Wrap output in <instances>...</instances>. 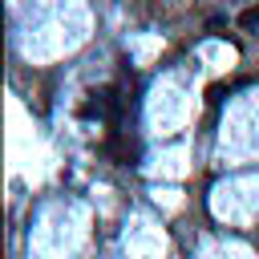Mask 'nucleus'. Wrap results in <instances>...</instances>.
<instances>
[{
	"mask_svg": "<svg viewBox=\"0 0 259 259\" xmlns=\"http://www.w3.org/2000/svg\"><path fill=\"white\" fill-rule=\"evenodd\" d=\"M239 24H243V28H255V24H259V8H247V12L239 16Z\"/></svg>",
	"mask_w": 259,
	"mask_h": 259,
	"instance_id": "f257e3e1",
	"label": "nucleus"
}]
</instances>
